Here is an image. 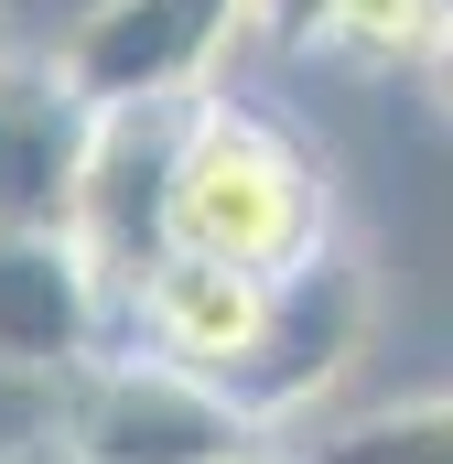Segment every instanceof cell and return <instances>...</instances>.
<instances>
[{"mask_svg":"<svg viewBox=\"0 0 453 464\" xmlns=\"http://www.w3.org/2000/svg\"><path fill=\"white\" fill-rule=\"evenodd\" d=\"M324 248L335 237H324V173H313V151L281 119L206 98L195 130H184V173H173V259L292 281Z\"/></svg>","mask_w":453,"mask_h":464,"instance_id":"6da1fadb","label":"cell"},{"mask_svg":"<svg viewBox=\"0 0 453 464\" xmlns=\"http://www.w3.org/2000/svg\"><path fill=\"white\" fill-rule=\"evenodd\" d=\"M54 443H76L87 464H248L259 421L173 356H98L87 378H65Z\"/></svg>","mask_w":453,"mask_h":464,"instance_id":"7a4b0ae2","label":"cell"},{"mask_svg":"<svg viewBox=\"0 0 453 464\" xmlns=\"http://www.w3.org/2000/svg\"><path fill=\"white\" fill-rule=\"evenodd\" d=\"M206 98H151V109H109L87 130V173H76V248L98 259V281L130 303L151 292V270L173 259V173H184V130Z\"/></svg>","mask_w":453,"mask_h":464,"instance_id":"3957f363","label":"cell"},{"mask_svg":"<svg viewBox=\"0 0 453 464\" xmlns=\"http://www.w3.org/2000/svg\"><path fill=\"white\" fill-rule=\"evenodd\" d=\"M237 22H259V0H87L76 33L54 44V76L98 119L151 109V98H206Z\"/></svg>","mask_w":453,"mask_h":464,"instance_id":"277c9868","label":"cell"},{"mask_svg":"<svg viewBox=\"0 0 453 464\" xmlns=\"http://www.w3.org/2000/svg\"><path fill=\"white\" fill-rule=\"evenodd\" d=\"M109 324H119V292L76 248V227H0V367L87 378L109 356Z\"/></svg>","mask_w":453,"mask_h":464,"instance_id":"5b68a950","label":"cell"},{"mask_svg":"<svg viewBox=\"0 0 453 464\" xmlns=\"http://www.w3.org/2000/svg\"><path fill=\"white\" fill-rule=\"evenodd\" d=\"M367 335V270L324 248V259H303L292 281H270V324H259V346L237 356V378H226V400L248 411V421H281V411H303L313 389H335L345 356Z\"/></svg>","mask_w":453,"mask_h":464,"instance_id":"8992f818","label":"cell"},{"mask_svg":"<svg viewBox=\"0 0 453 464\" xmlns=\"http://www.w3.org/2000/svg\"><path fill=\"white\" fill-rule=\"evenodd\" d=\"M98 109L54 65H0V227H65Z\"/></svg>","mask_w":453,"mask_h":464,"instance_id":"52a82bcc","label":"cell"},{"mask_svg":"<svg viewBox=\"0 0 453 464\" xmlns=\"http://www.w3.org/2000/svg\"><path fill=\"white\" fill-rule=\"evenodd\" d=\"M130 324H140V346L173 356V367H195V378H237V356L259 346V324H270V281H248V270H217V259H162L151 270V292L130 303Z\"/></svg>","mask_w":453,"mask_h":464,"instance_id":"ba28073f","label":"cell"},{"mask_svg":"<svg viewBox=\"0 0 453 464\" xmlns=\"http://www.w3.org/2000/svg\"><path fill=\"white\" fill-rule=\"evenodd\" d=\"M443 22H453V0H335L324 44L356 54V65H432L443 54Z\"/></svg>","mask_w":453,"mask_h":464,"instance_id":"9c48e42d","label":"cell"},{"mask_svg":"<svg viewBox=\"0 0 453 464\" xmlns=\"http://www.w3.org/2000/svg\"><path fill=\"white\" fill-rule=\"evenodd\" d=\"M313 464H453V400H410V411H367L335 443H313Z\"/></svg>","mask_w":453,"mask_h":464,"instance_id":"30bf717a","label":"cell"},{"mask_svg":"<svg viewBox=\"0 0 453 464\" xmlns=\"http://www.w3.org/2000/svg\"><path fill=\"white\" fill-rule=\"evenodd\" d=\"M324 22H335V0H259V33H281V44H324Z\"/></svg>","mask_w":453,"mask_h":464,"instance_id":"8fae6325","label":"cell"},{"mask_svg":"<svg viewBox=\"0 0 453 464\" xmlns=\"http://www.w3.org/2000/svg\"><path fill=\"white\" fill-rule=\"evenodd\" d=\"M11 464H87V454H76V443H22Z\"/></svg>","mask_w":453,"mask_h":464,"instance_id":"7c38bea8","label":"cell"},{"mask_svg":"<svg viewBox=\"0 0 453 464\" xmlns=\"http://www.w3.org/2000/svg\"><path fill=\"white\" fill-rule=\"evenodd\" d=\"M432 87H443V109H453V22H443V54H432Z\"/></svg>","mask_w":453,"mask_h":464,"instance_id":"4fadbf2b","label":"cell"},{"mask_svg":"<svg viewBox=\"0 0 453 464\" xmlns=\"http://www.w3.org/2000/svg\"><path fill=\"white\" fill-rule=\"evenodd\" d=\"M248 464H270V454H248Z\"/></svg>","mask_w":453,"mask_h":464,"instance_id":"5bb4252c","label":"cell"},{"mask_svg":"<svg viewBox=\"0 0 453 464\" xmlns=\"http://www.w3.org/2000/svg\"><path fill=\"white\" fill-rule=\"evenodd\" d=\"M0 65H11V54H0Z\"/></svg>","mask_w":453,"mask_h":464,"instance_id":"9a60e30c","label":"cell"}]
</instances>
